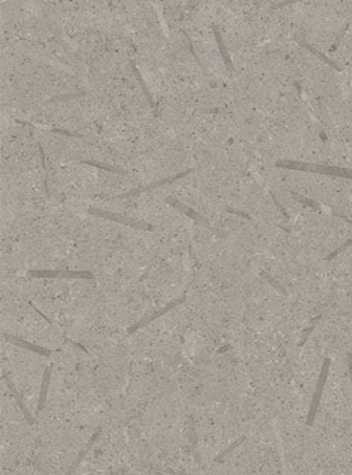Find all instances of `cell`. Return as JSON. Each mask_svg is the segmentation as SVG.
Returning a JSON list of instances; mask_svg holds the SVG:
<instances>
[{"instance_id":"cell-5","label":"cell","mask_w":352,"mask_h":475,"mask_svg":"<svg viewBox=\"0 0 352 475\" xmlns=\"http://www.w3.org/2000/svg\"><path fill=\"white\" fill-rule=\"evenodd\" d=\"M48 383H50V367L45 371L44 381H43V387H41V393H40V403H38V411H41L44 407L45 403V394H47V388H48Z\"/></svg>"},{"instance_id":"cell-2","label":"cell","mask_w":352,"mask_h":475,"mask_svg":"<svg viewBox=\"0 0 352 475\" xmlns=\"http://www.w3.org/2000/svg\"><path fill=\"white\" fill-rule=\"evenodd\" d=\"M99 434H101V427H98L97 430H95V433L92 434V437H91V440H90V441H88V444H87V447H85V448H84L83 451L80 453V455H78V458H77V460H75L74 464H73V467H71V468H70V469H68V472H67L68 475L73 474V471H74V469H77V468H78V465H80V462H81V461L84 460V457H85V455H87V453L90 451L91 447L94 445V443H95V440H97L98 436H99Z\"/></svg>"},{"instance_id":"cell-9","label":"cell","mask_w":352,"mask_h":475,"mask_svg":"<svg viewBox=\"0 0 352 475\" xmlns=\"http://www.w3.org/2000/svg\"><path fill=\"white\" fill-rule=\"evenodd\" d=\"M125 472H127L125 469H120V471H115V472H111V474H108V475H124Z\"/></svg>"},{"instance_id":"cell-7","label":"cell","mask_w":352,"mask_h":475,"mask_svg":"<svg viewBox=\"0 0 352 475\" xmlns=\"http://www.w3.org/2000/svg\"><path fill=\"white\" fill-rule=\"evenodd\" d=\"M351 245H352V238H351V239H349V241L345 242V243H344V245H342V246H341V248H338L337 250H335V252H332L331 255H328V256L325 257V261H331V259H334V257L337 256V255H339L341 252H344L345 249L348 248V246H351Z\"/></svg>"},{"instance_id":"cell-3","label":"cell","mask_w":352,"mask_h":475,"mask_svg":"<svg viewBox=\"0 0 352 475\" xmlns=\"http://www.w3.org/2000/svg\"><path fill=\"white\" fill-rule=\"evenodd\" d=\"M5 378H6V381H8L9 388L12 390V393H13V396H15V399L17 400V403H19V407H20V410H22V411H23V414H24V417L27 418V421L30 422V424H34V418L31 417V414H30V413H29V410L26 408V406H24V403H23L22 397H20V394H19V393H17V390H16V388H15V385L12 384V381L9 380L8 376H5Z\"/></svg>"},{"instance_id":"cell-8","label":"cell","mask_w":352,"mask_h":475,"mask_svg":"<svg viewBox=\"0 0 352 475\" xmlns=\"http://www.w3.org/2000/svg\"><path fill=\"white\" fill-rule=\"evenodd\" d=\"M295 2H301V0H284V2H281L280 5H277V8H283V6H287V5H290V3H295Z\"/></svg>"},{"instance_id":"cell-6","label":"cell","mask_w":352,"mask_h":475,"mask_svg":"<svg viewBox=\"0 0 352 475\" xmlns=\"http://www.w3.org/2000/svg\"><path fill=\"white\" fill-rule=\"evenodd\" d=\"M301 46H303V47H306V49H307L308 52H311V53H313V54H315V56H317L318 59H321V60H322V61H325L327 64H330V66H331V67H332V68H335V70H341V68L338 67V66H337V64H335V63H334V61L331 60L330 57H325V56H324V54H322L321 52H318V50H315L314 47H311V46L307 45V43H301Z\"/></svg>"},{"instance_id":"cell-4","label":"cell","mask_w":352,"mask_h":475,"mask_svg":"<svg viewBox=\"0 0 352 475\" xmlns=\"http://www.w3.org/2000/svg\"><path fill=\"white\" fill-rule=\"evenodd\" d=\"M213 30H215L216 41H218V46H219V49H220V53H222V57H223V60H225L226 66H227V68H229V70H233L232 61H230L229 53H227V50H226L225 43H223V40H222V37H220V33H219V30L216 29V27H213Z\"/></svg>"},{"instance_id":"cell-1","label":"cell","mask_w":352,"mask_h":475,"mask_svg":"<svg viewBox=\"0 0 352 475\" xmlns=\"http://www.w3.org/2000/svg\"><path fill=\"white\" fill-rule=\"evenodd\" d=\"M277 166L287 168V169H298V171H310V172L328 174V175H337L346 180H352V169L339 168V166H328V165H313V164H298V162H277Z\"/></svg>"}]
</instances>
